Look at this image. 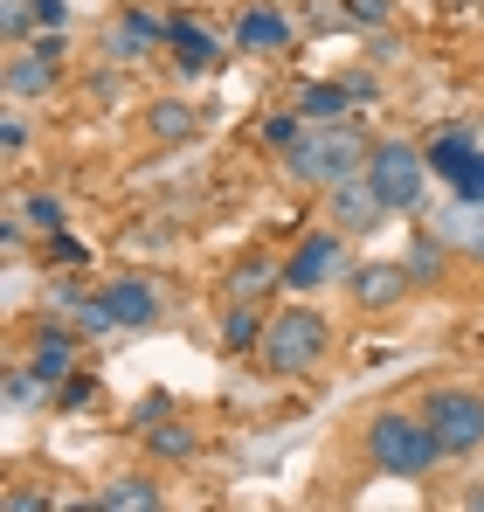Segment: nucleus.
Segmentation results:
<instances>
[{"label": "nucleus", "mask_w": 484, "mask_h": 512, "mask_svg": "<svg viewBox=\"0 0 484 512\" xmlns=\"http://www.w3.org/2000/svg\"><path fill=\"white\" fill-rule=\"evenodd\" d=\"M63 402H90V374H70L63 381Z\"/></svg>", "instance_id": "obj_32"}, {"label": "nucleus", "mask_w": 484, "mask_h": 512, "mask_svg": "<svg viewBox=\"0 0 484 512\" xmlns=\"http://www.w3.org/2000/svg\"><path fill=\"white\" fill-rule=\"evenodd\" d=\"M270 284H284V270H270V263H249V270L229 277V291H236V298H256V291H270Z\"/></svg>", "instance_id": "obj_25"}, {"label": "nucleus", "mask_w": 484, "mask_h": 512, "mask_svg": "<svg viewBox=\"0 0 484 512\" xmlns=\"http://www.w3.org/2000/svg\"><path fill=\"white\" fill-rule=\"evenodd\" d=\"M367 153H374V146H367L353 125L325 118V125H305V139L284 153V167H291V180H305V187H339V180L367 173Z\"/></svg>", "instance_id": "obj_1"}, {"label": "nucleus", "mask_w": 484, "mask_h": 512, "mask_svg": "<svg viewBox=\"0 0 484 512\" xmlns=\"http://www.w3.org/2000/svg\"><path fill=\"white\" fill-rule=\"evenodd\" d=\"M464 506H471V512H484V492H464Z\"/></svg>", "instance_id": "obj_34"}, {"label": "nucleus", "mask_w": 484, "mask_h": 512, "mask_svg": "<svg viewBox=\"0 0 484 512\" xmlns=\"http://www.w3.org/2000/svg\"><path fill=\"white\" fill-rule=\"evenodd\" d=\"M422 416H429V429L443 436L450 457H471V450L484 443V395H471V388H436V395L422 402Z\"/></svg>", "instance_id": "obj_5"}, {"label": "nucleus", "mask_w": 484, "mask_h": 512, "mask_svg": "<svg viewBox=\"0 0 484 512\" xmlns=\"http://www.w3.org/2000/svg\"><path fill=\"white\" fill-rule=\"evenodd\" d=\"M402 263H408V277H415V284H436V277H443V263H450V243H443V236H415Z\"/></svg>", "instance_id": "obj_20"}, {"label": "nucleus", "mask_w": 484, "mask_h": 512, "mask_svg": "<svg viewBox=\"0 0 484 512\" xmlns=\"http://www.w3.org/2000/svg\"><path fill=\"white\" fill-rule=\"evenodd\" d=\"M346 104H353V90H346V84H305V90H298V111H305L312 125L346 118Z\"/></svg>", "instance_id": "obj_19"}, {"label": "nucleus", "mask_w": 484, "mask_h": 512, "mask_svg": "<svg viewBox=\"0 0 484 512\" xmlns=\"http://www.w3.org/2000/svg\"><path fill=\"white\" fill-rule=\"evenodd\" d=\"M104 305H111L118 326H153V319H160V291H153L146 277H111V284H104Z\"/></svg>", "instance_id": "obj_11"}, {"label": "nucleus", "mask_w": 484, "mask_h": 512, "mask_svg": "<svg viewBox=\"0 0 484 512\" xmlns=\"http://www.w3.org/2000/svg\"><path fill=\"white\" fill-rule=\"evenodd\" d=\"M97 512H160L166 492L153 478H118V485H104V499H90Z\"/></svg>", "instance_id": "obj_15"}, {"label": "nucleus", "mask_w": 484, "mask_h": 512, "mask_svg": "<svg viewBox=\"0 0 484 512\" xmlns=\"http://www.w3.org/2000/svg\"><path fill=\"white\" fill-rule=\"evenodd\" d=\"M166 49H173V63H180L187 77L215 70V56H222V42H215L201 21H166Z\"/></svg>", "instance_id": "obj_12"}, {"label": "nucleus", "mask_w": 484, "mask_h": 512, "mask_svg": "<svg viewBox=\"0 0 484 512\" xmlns=\"http://www.w3.org/2000/svg\"><path fill=\"white\" fill-rule=\"evenodd\" d=\"M146 443H153V457H173V464L201 450V443H194V429H180V423H160L153 436H146Z\"/></svg>", "instance_id": "obj_24"}, {"label": "nucleus", "mask_w": 484, "mask_h": 512, "mask_svg": "<svg viewBox=\"0 0 484 512\" xmlns=\"http://www.w3.org/2000/svg\"><path fill=\"white\" fill-rule=\"evenodd\" d=\"M367 180H374V194L388 201V215H415V208H422V180H429V153H415L402 139H381V146L367 153Z\"/></svg>", "instance_id": "obj_4"}, {"label": "nucleus", "mask_w": 484, "mask_h": 512, "mask_svg": "<svg viewBox=\"0 0 484 512\" xmlns=\"http://www.w3.org/2000/svg\"><path fill=\"white\" fill-rule=\"evenodd\" d=\"M263 333H270V312H256V305H236V312L222 319V346H229V353L263 346Z\"/></svg>", "instance_id": "obj_18"}, {"label": "nucleus", "mask_w": 484, "mask_h": 512, "mask_svg": "<svg viewBox=\"0 0 484 512\" xmlns=\"http://www.w3.org/2000/svg\"><path fill=\"white\" fill-rule=\"evenodd\" d=\"M408 284H415L408 263H353V298L360 305H395Z\"/></svg>", "instance_id": "obj_13"}, {"label": "nucleus", "mask_w": 484, "mask_h": 512, "mask_svg": "<svg viewBox=\"0 0 484 512\" xmlns=\"http://www.w3.org/2000/svg\"><path fill=\"white\" fill-rule=\"evenodd\" d=\"M21 222L42 229V236H56V229H63V201H56V194H28V201H21Z\"/></svg>", "instance_id": "obj_23"}, {"label": "nucleus", "mask_w": 484, "mask_h": 512, "mask_svg": "<svg viewBox=\"0 0 484 512\" xmlns=\"http://www.w3.org/2000/svg\"><path fill=\"white\" fill-rule=\"evenodd\" d=\"M332 277H353V263H346V229H319V236H305L291 263H284V291H319Z\"/></svg>", "instance_id": "obj_6"}, {"label": "nucleus", "mask_w": 484, "mask_h": 512, "mask_svg": "<svg viewBox=\"0 0 484 512\" xmlns=\"http://www.w3.org/2000/svg\"><path fill=\"white\" fill-rule=\"evenodd\" d=\"M28 374H35L42 388H63V381L77 374V340H70L63 326H42V340L28 353Z\"/></svg>", "instance_id": "obj_10"}, {"label": "nucleus", "mask_w": 484, "mask_h": 512, "mask_svg": "<svg viewBox=\"0 0 484 512\" xmlns=\"http://www.w3.org/2000/svg\"><path fill=\"white\" fill-rule=\"evenodd\" d=\"M49 250L63 256V263H83V243H70V236H63V229H56V236H49Z\"/></svg>", "instance_id": "obj_31"}, {"label": "nucleus", "mask_w": 484, "mask_h": 512, "mask_svg": "<svg viewBox=\"0 0 484 512\" xmlns=\"http://www.w3.org/2000/svg\"><path fill=\"white\" fill-rule=\"evenodd\" d=\"M429 167L443 173V180H450L464 201H484V153L464 139V132H443V139L429 146Z\"/></svg>", "instance_id": "obj_8"}, {"label": "nucleus", "mask_w": 484, "mask_h": 512, "mask_svg": "<svg viewBox=\"0 0 484 512\" xmlns=\"http://www.w3.org/2000/svg\"><path fill=\"white\" fill-rule=\"evenodd\" d=\"M49 84H56V63H49L42 49H28V56L7 63V97H42Z\"/></svg>", "instance_id": "obj_17"}, {"label": "nucleus", "mask_w": 484, "mask_h": 512, "mask_svg": "<svg viewBox=\"0 0 484 512\" xmlns=\"http://www.w3.org/2000/svg\"><path fill=\"white\" fill-rule=\"evenodd\" d=\"M236 49H249V56H284V49H291V21H284L277 7H242Z\"/></svg>", "instance_id": "obj_9"}, {"label": "nucleus", "mask_w": 484, "mask_h": 512, "mask_svg": "<svg viewBox=\"0 0 484 512\" xmlns=\"http://www.w3.org/2000/svg\"><path fill=\"white\" fill-rule=\"evenodd\" d=\"M153 42H166V21H160V14H146V7H132V14L111 28V56H118V63H139Z\"/></svg>", "instance_id": "obj_14"}, {"label": "nucleus", "mask_w": 484, "mask_h": 512, "mask_svg": "<svg viewBox=\"0 0 484 512\" xmlns=\"http://www.w3.org/2000/svg\"><path fill=\"white\" fill-rule=\"evenodd\" d=\"M325 215H332V229H346V236H367V229H381L388 201L374 194V180H367V173H353V180L325 187Z\"/></svg>", "instance_id": "obj_7"}, {"label": "nucleus", "mask_w": 484, "mask_h": 512, "mask_svg": "<svg viewBox=\"0 0 484 512\" xmlns=\"http://www.w3.org/2000/svg\"><path fill=\"white\" fill-rule=\"evenodd\" d=\"M0 146H7V153H28V125H21V118H14V111H7V118H0Z\"/></svg>", "instance_id": "obj_28"}, {"label": "nucleus", "mask_w": 484, "mask_h": 512, "mask_svg": "<svg viewBox=\"0 0 484 512\" xmlns=\"http://www.w3.org/2000/svg\"><path fill=\"white\" fill-rule=\"evenodd\" d=\"M325 346H332V326H325V312L312 305H291V312H270V333H263V367L270 374H312L325 360Z\"/></svg>", "instance_id": "obj_3"}, {"label": "nucleus", "mask_w": 484, "mask_h": 512, "mask_svg": "<svg viewBox=\"0 0 484 512\" xmlns=\"http://www.w3.org/2000/svg\"><path fill=\"white\" fill-rule=\"evenodd\" d=\"M35 7V28H63V14H70V0H28Z\"/></svg>", "instance_id": "obj_29"}, {"label": "nucleus", "mask_w": 484, "mask_h": 512, "mask_svg": "<svg viewBox=\"0 0 484 512\" xmlns=\"http://www.w3.org/2000/svg\"><path fill=\"white\" fill-rule=\"evenodd\" d=\"M21 229H28V222H21V215H7V222H0V250H7V256L21 250Z\"/></svg>", "instance_id": "obj_30"}, {"label": "nucleus", "mask_w": 484, "mask_h": 512, "mask_svg": "<svg viewBox=\"0 0 484 512\" xmlns=\"http://www.w3.org/2000/svg\"><path fill=\"white\" fill-rule=\"evenodd\" d=\"M346 14L367 21V28H388V0H346Z\"/></svg>", "instance_id": "obj_27"}, {"label": "nucleus", "mask_w": 484, "mask_h": 512, "mask_svg": "<svg viewBox=\"0 0 484 512\" xmlns=\"http://www.w3.org/2000/svg\"><path fill=\"white\" fill-rule=\"evenodd\" d=\"M153 139H166V146H187V139H194V111H187L180 97H160V104H153Z\"/></svg>", "instance_id": "obj_21"}, {"label": "nucleus", "mask_w": 484, "mask_h": 512, "mask_svg": "<svg viewBox=\"0 0 484 512\" xmlns=\"http://www.w3.org/2000/svg\"><path fill=\"white\" fill-rule=\"evenodd\" d=\"M367 450H374V464L395 471V478H429V471L450 457L443 436L429 429V416H402V409H381V416L367 423Z\"/></svg>", "instance_id": "obj_2"}, {"label": "nucleus", "mask_w": 484, "mask_h": 512, "mask_svg": "<svg viewBox=\"0 0 484 512\" xmlns=\"http://www.w3.org/2000/svg\"><path fill=\"white\" fill-rule=\"evenodd\" d=\"M49 499H35V492H7V512H42Z\"/></svg>", "instance_id": "obj_33"}, {"label": "nucleus", "mask_w": 484, "mask_h": 512, "mask_svg": "<svg viewBox=\"0 0 484 512\" xmlns=\"http://www.w3.org/2000/svg\"><path fill=\"white\" fill-rule=\"evenodd\" d=\"M436 236H443V243H464L471 256H484V201H464V194H457V208L443 215Z\"/></svg>", "instance_id": "obj_16"}, {"label": "nucleus", "mask_w": 484, "mask_h": 512, "mask_svg": "<svg viewBox=\"0 0 484 512\" xmlns=\"http://www.w3.org/2000/svg\"><path fill=\"white\" fill-rule=\"evenodd\" d=\"M28 28H35V7H28V0H7V7H0V35H7V42H28Z\"/></svg>", "instance_id": "obj_26"}, {"label": "nucleus", "mask_w": 484, "mask_h": 512, "mask_svg": "<svg viewBox=\"0 0 484 512\" xmlns=\"http://www.w3.org/2000/svg\"><path fill=\"white\" fill-rule=\"evenodd\" d=\"M305 125H312L305 111H277V118H263V146H270V153H291V146L305 139Z\"/></svg>", "instance_id": "obj_22"}]
</instances>
